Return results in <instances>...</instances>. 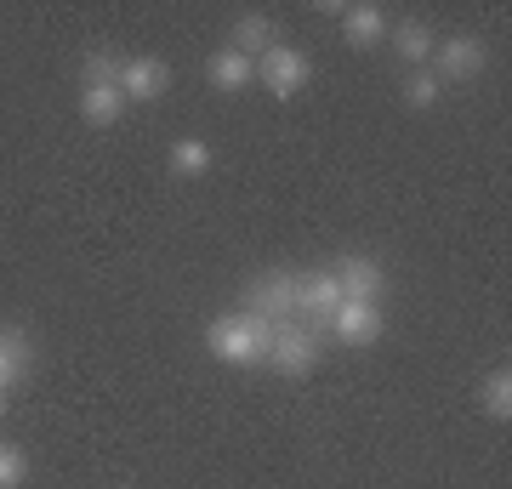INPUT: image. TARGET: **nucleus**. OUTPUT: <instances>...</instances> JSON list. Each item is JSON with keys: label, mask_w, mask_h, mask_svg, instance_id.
Segmentation results:
<instances>
[{"label": "nucleus", "mask_w": 512, "mask_h": 489, "mask_svg": "<svg viewBox=\"0 0 512 489\" xmlns=\"http://www.w3.org/2000/svg\"><path fill=\"white\" fill-rule=\"evenodd\" d=\"M274 319H262V313H217L211 325H205V347H211V359L234 364V370H262L268 353H274Z\"/></svg>", "instance_id": "f257e3e1"}, {"label": "nucleus", "mask_w": 512, "mask_h": 489, "mask_svg": "<svg viewBox=\"0 0 512 489\" xmlns=\"http://www.w3.org/2000/svg\"><path fill=\"white\" fill-rule=\"evenodd\" d=\"M256 80H262V86H268L279 103H285V97H296V91L313 80V63H308V52H302V46H285V40H274L268 52L256 57Z\"/></svg>", "instance_id": "f03ea898"}, {"label": "nucleus", "mask_w": 512, "mask_h": 489, "mask_svg": "<svg viewBox=\"0 0 512 489\" xmlns=\"http://www.w3.org/2000/svg\"><path fill=\"white\" fill-rule=\"evenodd\" d=\"M268 370L279 376H313L319 370V330L291 319V325L274 330V353H268Z\"/></svg>", "instance_id": "7ed1b4c3"}, {"label": "nucleus", "mask_w": 512, "mask_h": 489, "mask_svg": "<svg viewBox=\"0 0 512 489\" xmlns=\"http://www.w3.org/2000/svg\"><path fill=\"white\" fill-rule=\"evenodd\" d=\"M319 330H330V342H342V347H376L382 342V308L376 302H336V313H330Z\"/></svg>", "instance_id": "20e7f679"}, {"label": "nucleus", "mask_w": 512, "mask_h": 489, "mask_svg": "<svg viewBox=\"0 0 512 489\" xmlns=\"http://www.w3.org/2000/svg\"><path fill=\"white\" fill-rule=\"evenodd\" d=\"M245 313H262V319H274V325H291L296 319V273L274 268L251 279L245 285Z\"/></svg>", "instance_id": "39448f33"}, {"label": "nucleus", "mask_w": 512, "mask_h": 489, "mask_svg": "<svg viewBox=\"0 0 512 489\" xmlns=\"http://www.w3.org/2000/svg\"><path fill=\"white\" fill-rule=\"evenodd\" d=\"M433 63H439V69H433L439 86H444V80H478L484 63H490V46H484L478 35H450V40L433 46Z\"/></svg>", "instance_id": "423d86ee"}, {"label": "nucleus", "mask_w": 512, "mask_h": 489, "mask_svg": "<svg viewBox=\"0 0 512 489\" xmlns=\"http://www.w3.org/2000/svg\"><path fill=\"white\" fill-rule=\"evenodd\" d=\"M342 302V285L330 268H313V273H296V319L302 325H325L330 313Z\"/></svg>", "instance_id": "0eeeda50"}, {"label": "nucleus", "mask_w": 512, "mask_h": 489, "mask_svg": "<svg viewBox=\"0 0 512 489\" xmlns=\"http://www.w3.org/2000/svg\"><path fill=\"white\" fill-rule=\"evenodd\" d=\"M336 285H342V296L348 302H382V285H387V273H382V262L376 256H359V251H348V256H336Z\"/></svg>", "instance_id": "6e6552de"}, {"label": "nucleus", "mask_w": 512, "mask_h": 489, "mask_svg": "<svg viewBox=\"0 0 512 489\" xmlns=\"http://www.w3.org/2000/svg\"><path fill=\"white\" fill-rule=\"evenodd\" d=\"M171 91V63L160 57H126V69H120V97L126 103H154Z\"/></svg>", "instance_id": "1a4fd4ad"}, {"label": "nucleus", "mask_w": 512, "mask_h": 489, "mask_svg": "<svg viewBox=\"0 0 512 489\" xmlns=\"http://www.w3.org/2000/svg\"><path fill=\"white\" fill-rule=\"evenodd\" d=\"M336 18H342V40H348V46H359V52H365V46H382V40H387V12L376 6V0L342 6Z\"/></svg>", "instance_id": "9d476101"}, {"label": "nucleus", "mask_w": 512, "mask_h": 489, "mask_svg": "<svg viewBox=\"0 0 512 489\" xmlns=\"http://www.w3.org/2000/svg\"><path fill=\"white\" fill-rule=\"evenodd\" d=\"M29 370H35V342H29L23 330L0 325V393H12Z\"/></svg>", "instance_id": "9b49d317"}, {"label": "nucleus", "mask_w": 512, "mask_h": 489, "mask_svg": "<svg viewBox=\"0 0 512 489\" xmlns=\"http://www.w3.org/2000/svg\"><path fill=\"white\" fill-rule=\"evenodd\" d=\"M205 80L217 91H245L256 80V63L245 52H234V46H222V52H211V63H205Z\"/></svg>", "instance_id": "f8f14e48"}, {"label": "nucleus", "mask_w": 512, "mask_h": 489, "mask_svg": "<svg viewBox=\"0 0 512 489\" xmlns=\"http://www.w3.org/2000/svg\"><path fill=\"white\" fill-rule=\"evenodd\" d=\"M120 114H126L120 86H80V120L86 126H120Z\"/></svg>", "instance_id": "ddd939ff"}, {"label": "nucleus", "mask_w": 512, "mask_h": 489, "mask_svg": "<svg viewBox=\"0 0 512 489\" xmlns=\"http://www.w3.org/2000/svg\"><path fill=\"white\" fill-rule=\"evenodd\" d=\"M274 18H262V12H245V18L234 23V40H228V46H234V52H245L256 63V57L268 52V46H274Z\"/></svg>", "instance_id": "4468645a"}, {"label": "nucleus", "mask_w": 512, "mask_h": 489, "mask_svg": "<svg viewBox=\"0 0 512 489\" xmlns=\"http://www.w3.org/2000/svg\"><path fill=\"white\" fill-rule=\"evenodd\" d=\"M478 410L490 421H507L512 416V370L507 364H495L490 376H484V387H478Z\"/></svg>", "instance_id": "2eb2a0df"}, {"label": "nucleus", "mask_w": 512, "mask_h": 489, "mask_svg": "<svg viewBox=\"0 0 512 489\" xmlns=\"http://www.w3.org/2000/svg\"><path fill=\"white\" fill-rule=\"evenodd\" d=\"M387 40H393V52H399L404 63H427L433 46H439V35H433L427 23H399V29H387Z\"/></svg>", "instance_id": "dca6fc26"}, {"label": "nucleus", "mask_w": 512, "mask_h": 489, "mask_svg": "<svg viewBox=\"0 0 512 489\" xmlns=\"http://www.w3.org/2000/svg\"><path fill=\"white\" fill-rule=\"evenodd\" d=\"M171 171H177V177H205V171H211V148H205L200 137H177V143H171Z\"/></svg>", "instance_id": "f3484780"}, {"label": "nucleus", "mask_w": 512, "mask_h": 489, "mask_svg": "<svg viewBox=\"0 0 512 489\" xmlns=\"http://www.w3.org/2000/svg\"><path fill=\"white\" fill-rule=\"evenodd\" d=\"M120 69H126V57L92 52V57H86V86H120Z\"/></svg>", "instance_id": "a211bd4d"}, {"label": "nucleus", "mask_w": 512, "mask_h": 489, "mask_svg": "<svg viewBox=\"0 0 512 489\" xmlns=\"http://www.w3.org/2000/svg\"><path fill=\"white\" fill-rule=\"evenodd\" d=\"M439 80H433V69H416L410 74V86H404V103H410V109H433V103H439Z\"/></svg>", "instance_id": "6ab92c4d"}, {"label": "nucleus", "mask_w": 512, "mask_h": 489, "mask_svg": "<svg viewBox=\"0 0 512 489\" xmlns=\"http://www.w3.org/2000/svg\"><path fill=\"white\" fill-rule=\"evenodd\" d=\"M23 478H29V455L18 444H0V489H23Z\"/></svg>", "instance_id": "aec40b11"}, {"label": "nucleus", "mask_w": 512, "mask_h": 489, "mask_svg": "<svg viewBox=\"0 0 512 489\" xmlns=\"http://www.w3.org/2000/svg\"><path fill=\"white\" fill-rule=\"evenodd\" d=\"M0 416H6V393H0Z\"/></svg>", "instance_id": "412c9836"}]
</instances>
